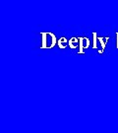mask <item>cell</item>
<instances>
[{
	"label": "cell",
	"instance_id": "1",
	"mask_svg": "<svg viewBox=\"0 0 118 133\" xmlns=\"http://www.w3.org/2000/svg\"><path fill=\"white\" fill-rule=\"evenodd\" d=\"M89 44H90V42L89 39L86 38H80V53L83 52V50L85 48H89Z\"/></svg>",
	"mask_w": 118,
	"mask_h": 133
},
{
	"label": "cell",
	"instance_id": "2",
	"mask_svg": "<svg viewBox=\"0 0 118 133\" xmlns=\"http://www.w3.org/2000/svg\"><path fill=\"white\" fill-rule=\"evenodd\" d=\"M65 44H66V39H65V38H62L60 39V42H59V46L61 48H65Z\"/></svg>",
	"mask_w": 118,
	"mask_h": 133
},
{
	"label": "cell",
	"instance_id": "3",
	"mask_svg": "<svg viewBox=\"0 0 118 133\" xmlns=\"http://www.w3.org/2000/svg\"><path fill=\"white\" fill-rule=\"evenodd\" d=\"M77 42V39H76V38H73V39H71L70 41V45L72 46V48H75V43Z\"/></svg>",
	"mask_w": 118,
	"mask_h": 133
},
{
	"label": "cell",
	"instance_id": "4",
	"mask_svg": "<svg viewBox=\"0 0 118 133\" xmlns=\"http://www.w3.org/2000/svg\"><path fill=\"white\" fill-rule=\"evenodd\" d=\"M116 36H117V48H118V33L116 34Z\"/></svg>",
	"mask_w": 118,
	"mask_h": 133
}]
</instances>
